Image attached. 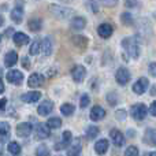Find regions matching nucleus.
I'll return each instance as SVG.
<instances>
[{
	"mask_svg": "<svg viewBox=\"0 0 156 156\" xmlns=\"http://www.w3.org/2000/svg\"><path fill=\"white\" fill-rule=\"evenodd\" d=\"M122 48H123L125 54L127 55V58L132 59H138L140 56V47L134 37H126L122 40Z\"/></svg>",
	"mask_w": 156,
	"mask_h": 156,
	"instance_id": "obj_1",
	"label": "nucleus"
},
{
	"mask_svg": "<svg viewBox=\"0 0 156 156\" xmlns=\"http://www.w3.org/2000/svg\"><path fill=\"white\" fill-rule=\"evenodd\" d=\"M49 11L58 16L59 19H67L74 15V11L71 8L66 7V5H58V4H51L49 5Z\"/></svg>",
	"mask_w": 156,
	"mask_h": 156,
	"instance_id": "obj_2",
	"label": "nucleus"
},
{
	"mask_svg": "<svg viewBox=\"0 0 156 156\" xmlns=\"http://www.w3.org/2000/svg\"><path fill=\"white\" fill-rule=\"evenodd\" d=\"M148 114V108L145 104L143 103H137V104H133L130 107V115L136 119V121H144Z\"/></svg>",
	"mask_w": 156,
	"mask_h": 156,
	"instance_id": "obj_3",
	"label": "nucleus"
},
{
	"mask_svg": "<svg viewBox=\"0 0 156 156\" xmlns=\"http://www.w3.org/2000/svg\"><path fill=\"white\" fill-rule=\"evenodd\" d=\"M130 78H132V74H130V71L127 70L126 67H119L118 70H116L115 80H116V82H118L121 86L127 85V82L130 81Z\"/></svg>",
	"mask_w": 156,
	"mask_h": 156,
	"instance_id": "obj_4",
	"label": "nucleus"
},
{
	"mask_svg": "<svg viewBox=\"0 0 156 156\" xmlns=\"http://www.w3.org/2000/svg\"><path fill=\"white\" fill-rule=\"evenodd\" d=\"M71 78L74 80V82L81 83L86 77V69L81 65H76L73 69H71Z\"/></svg>",
	"mask_w": 156,
	"mask_h": 156,
	"instance_id": "obj_5",
	"label": "nucleus"
},
{
	"mask_svg": "<svg viewBox=\"0 0 156 156\" xmlns=\"http://www.w3.org/2000/svg\"><path fill=\"white\" fill-rule=\"evenodd\" d=\"M148 86H149L148 78L141 77V78H138V80L134 82V85H133V92H134L136 94H143L147 92Z\"/></svg>",
	"mask_w": 156,
	"mask_h": 156,
	"instance_id": "obj_6",
	"label": "nucleus"
},
{
	"mask_svg": "<svg viewBox=\"0 0 156 156\" xmlns=\"http://www.w3.org/2000/svg\"><path fill=\"white\" fill-rule=\"evenodd\" d=\"M34 133H36V138L38 140H45L51 136V127L48 125H44V123H38L34 129Z\"/></svg>",
	"mask_w": 156,
	"mask_h": 156,
	"instance_id": "obj_7",
	"label": "nucleus"
},
{
	"mask_svg": "<svg viewBox=\"0 0 156 156\" xmlns=\"http://www.w3.org/2000/svg\"><path fill=\"white\" fill-rule=\"evenodd\" d=\"M71 141H73V134H71L70 130H66V132H63V134H62L60 143H58L56 145H55V149H56V151H62V149H65V148H67V147L71 145Z\"/></svg>",
	"mask_w": 156,
	"mask_h": 156,
	"instance_id": "obj_8",
	"label": "nucleus"
},
{
	"mask_svg": "<svg viewBox=\"0 0 156 156\" xmlns=\"http://www.w3.org/2000/svg\"><path fill=\"white\" fill-rule=\"evenodd\" d=\"M5 78L12 85H21L22 81H23V73L21 70H10L7 73V76H5Z\"/></svg>",
	"mask_w": 156,
	"mask_h": 156,
	"instance_id": "obj_9",
	"label": "nucleus"
},
{
	"mask_svg": "<svg viewBox=\"0 0 156 156\" xmlns=\"http://www.w3.org/2000/svg\"><path fill=\"white\" fill-rule=\"evenodd\" d=\"M114 33V27L110 23H100L97 26V34L101 38H110Z\"/></svg>",
	"mask_w": 156,
	"mask_h": 156,
	"instance_id": "obj_10",
	"label": "nucleus"
},
{
	"mask_svg": "<svg viewBox=\"0 0 156 156\" xmlns=\"http://www.w3.org/2000/svg\"><path fill=\"white\" fill-rule=\"evenodd\" d=\"M52 111H54V103H52L51 100H44V101L37 107V114L41 116L49 115Z\"/></svg>",
	"mask_w": 156,
	"mask_h": 156,
	"instance_id": "obj_11",
	"label": "nucleus"
},
{
	"mask_svg": "<svg viewBox=\"0 0 156 156\" xmlns=\"http://www.w3.org/2000/svg\"><path fill=\"white\" fill-rule=\"evenodd\" d=\"M32 130H33L32 123H29V122H22V123H19L18 126H16V136H18V137H27V136H30Z\"/></svg>",
	"mask_w": 156,
	"mask_h": 156,
	"instance_id": "obj_12",
	"label": "nucleus"
},
{
	"mask_svg": "<svg viewBox=\"0 0 156 156\" xmlns=\"http://www.w3.org/2000/svg\"><path fill=\"white\" fill-rule=\"evenodd\" d=\"M89 116H90V119L93 122H99V121H101V119L105 118V110L103 107H100V105H94V107L90 110Z\"/></svg>",
	"mask_w": 156,
	"mask_h": 156,
	"instance_id": "obj_13",
	"label": "nucleus"
},
{
	"mask_svg": "<svg viewBox=\"0 0 156 156\" xmlns=\"http://www.w3.org/2000/svg\"><path fill=\"white\" fill-rule=\"evenodd\" d=\"M44 76L40 73H33L32 76L29 77V80H27V85L30 86V88H40L41 85L44 83Z\"/></svg>",
	"mask_w": 156,
	"mask_h": 156,
	"instance_id": "obj_14",
	"label": "nucleus"
},
{
	"mask_svg": "<svg viewBox=\"0 0 156 156\" xmlns=\"http://www.w3.org/2000/svg\"><path fill=\"white\" fill-rule=\"evenodd\" d=\"M110 137L112 140L114 145L115 147H122L125 144V136L122 132H119L118 129H112L110 132Z\"/></svg>",
	"mask_w": 156,
	"mask_h": 156,
	"instance_id": "obj_15",
	"label": "nucleus"
},
{
	"mask_svg": "<svg viewBox=\"0 0 156 156\" xmlns=\"http://www.w3.org/2000/svg\"><path fill=\"white\" fill-rule=\"evenodd\" d=\"M41 99V93L37 90H33V92H27V93H23L21 96V100L23 103H27V104H32V103H36Z\"/></svg>",
	"mask_w": 156,
	"mask_h": 156,
	"instance_id": "obj_16",
	"label": "nucleus"
},
{
	"mask_svg": "<svg viewBox=\"0 0 156 156\" xmlns=\"http://www.w3.org/2000/svg\"><path fill=\"white\" fill-rule=\"evenodd\" d=\"M12 40H14V44H15V45H18V47H23V45H26V44L29 43L30 38H29V36L25 34V33H22V32H16V33H14Z\"/></svg>",
	"mask_w": 156,
	"mask_h": 156,
	"instance_id": "obj_17",
	"label": "nucleus"
},
{
	"mask_svg": "<svg viewBox=\"0 0 156 156\" xmlns=\"http://www.w3.org/2000/svg\"><path fill=\"white\" fill-rule=\"evenodd\" d=\"M52 49H54V43L49 37H45L41 40V52L45 56H49L52 54Z\"/></svg>",
	"mask_w": 156,
	"mask_h": 156,
	"instance_id": "obj_18",
	"label": "nucleus"
},
{
	"mask_svg": "<svg viewBox=\"0 0 156 156\" xmlns=\"http://www.w3.org/2000/svg\"><path fill=\"white\" fill-rule=\"evenodd\" d=\"M23 7L22 5H16V7H14L12 10H11V19H12L15 23H21L22 19H23Z\"/></svg>",
	"mask_w": 156,
	"mask_h": 156,
	"instance_id": "obj_19",
	"label": "nucleus"
},
{
	"mask_svg": "<svg viewBox=\"0 0 156 156\" xmlns=\"http://www.w3.org/2000/svg\"><path fill=\"white\" fill-rule=\"evenodd\" d=\"M16 63H18V54H16L15 51L7 52L4 56V65L7 66V67H12Z\"/></svg>",
	"mask_w": 156,
	"mask_h": 156,
	"instance_id": "obj_20",
	"label": "nucleus"
},
{
	"mask_svg": "<svg viewBox=\"0 0 156 156\" xmlns=\"http://www.w3.org/2000/svg\"><path fill=\"white\" fill-rule=\"evenodd\" d=\"M70 26L74 30H82L86 26V19L83 16H74L70 22Z\"/></svg>",
	"mask_w": 156,
	"mask_h": 156,
	"instance_id": "obj_21",
	"label": "nucleus"
},
{
	"mask_svg": "<svg viewBox=\"0 0 156 156\" xmlns=\"http://www.w3.org/2000/svg\"><path fill=\"white\" fill-rule=\"evenodd\" d=\"M94 151H96L97 155H104L108 151V140H105V138L99 140L94 144Z\"/></svg>",
	"mask_w": 156,
	"mask_h": 156,
	"instance_id": "obj_22",
	"label": "nucleus"
},
{
	"mask_svg": "<svg viewBox=\"0 0 156 156\" xmlns=\"http://www.w3.org/2000/svg\"><path fill=\"white\" fill-rule=\"evenodd\" d=\"M144 141L148 145L156 147V129H148L144 134Z\"/></svg>",
	"mask_w": 156,
	"mask_h": 156,
	"instance_id": "obj_23",
	"label": "nucleus"
},
{
	"mask_svg": "<svg viewBox=\"0 0 156 156\" xmlns=\"http://www.w3.org/2000/svg\"><path fill=\"white\" fill-rule=\"evenodd\" d=\"M10 134H11V127H10V125H8L7 122L3 121L2 123H0V137H2V144L4 143V141L7 140L8 137H10Z\"/></svg>",
	"mask_w": 156,
	"mask_h": 156,
	"instance_id": "obj_24",
	"label": "nucleus"
},
{
	"mask_svg": "<svg viewBox=\"0 0 156 156\" xmlns=\"http://www.w3.org/2000/svg\"><path fill=\"white\" fill-rule=\"evenodd\" d=\"M27 27H29V30L37 33V32H40V29L43 27V21H41L40 18H32L27 22Z\"/></svg>",
	"mask_w": 156,
	"mask_h": 156,
	"instance_id": "obj_25",
	"label": "nucleus"
},
{
	"mask_svg": "<svg viewBox=\"0 0 156 156\" xmlns=\"http://www.w3.org/2000/svg\"><path fill=\"white\" fill-rule=\"evenodd\" d=\"M81 148H82V145H81V140H80V138H77L76 143H73L70 145V148H69L67 156H80Z\"/></svg>",
	"mask_w": 156,
	"mask_h": 156,
	"instance_id": "obj_26",
	"label": "nucleus"
},
{
	"mask_svg": "<svg viewBox=\"0 0 156 156\" xmlns=\"http://www.w3.org/2000/svg\"><path fill=\"white\" fill-rule=\"evenodd\" d=\"M88 43H89L88 38L83 37V36H74L73 37V44L80 49L86 48V47H88Z\"/></svg>",
	"mask_w": 156,
	"mask_h": 156,
	"instance_id": "obj_27",
	"label": "nucleus"
},
{
	"mask_svg": "<svg viewBox=\"0 0 156 156\" xmlns=\"http://www.w3.org/2000/svg\"><path fill=\"white\" fill-rule=\"evenodd\" d=\"M99 133H100V129L97 126H93V125L88 126L85 130V134H86V137H88V140H94V138L99 136Z\"/></svg>",
	"mask_w": 156,
	"mask_h": 156,
	"instance_id": "obj_28",
	"label": "nucleus"
},
{
	"mask_svg": "<svg viewBox=\"0 0 156 156\" xmlns=\"http://www.w3.org/2000/svg\"><path fill=\"white\" fill-rule=\"evenodd\" d=\"M74 111H76V107H74L73 104H70V103H65V104L60 105V112H62V115H65V116L73 115Z\"/></svg>",
	"mask_w": 156,
	"mask_h": 156,
	"instance_id": "obj_29",
	"label": "nucleus"
},
{
	"mask_svg": "<svg viewBox=\"0 0 156 156\" xmlns=\"http://www.w3.org/2000/svg\"><path fill=\"white\" fill-rule=\"evenodd\" d=\"M7 151L10 152L11 155H14V156H16V155H19L21 154V145H19L16 141H11V143H8V147H7Z\"/></svg>",
	"mask_w": 156,
	"mask_h": 156,
	"instance_id": "obj_30",
	"label": "nucleus"
},
{
	"mask_svg": "<svg viewBox=\"0 0 156 156\" xmlns=\"http://www.w3.org/2000/svg\"><path fill=\"white\" fill-rule=\"evenodd\" d=\"M40 52H41V40H34L29 48V54L37 55V54H40Z\"/></svg>",
	"mask_w": 156,
	"mask_h": 156,
	"instance_id": "obj_31",
	"label": "nucleus"
},
{
	"mask_svg": "<svg viewBox=\"0 0 156 156\" xmlns=\"http://www.w3.org/2000/svg\"><path fill=\"white\" fill-rule=\"evenodd\" d=\"M47 125H48L51 129H59V127L62 126V119L58 118V116H52V118H49L48 121H47Z\"/></svg>",
	"mask_w": 156,
	"mask_h": 156,
	"instance_id": "obj_32",
	"label": "nucleus"
},
{
	"mask_svg": "<svg viewBox=\"0 0 156 156\" xmlns=\"http://www.w3.org/2000/svg\"><path fill=\"white\" fill-rule=\"evenodd\" d=\"M121 21L123 25H126V26H132L133 23H134V19H133V15L130 12H123L121 15Z\"/></svg>",
	"mask_w": 156,
	"mask_h": 156,
	"instance_id": "obj_33",
	"label": "nucleus"
},
{
	"mask_svg": "<svg viewBox=\"0 0 156 156\" xmlns=\"http://www.w3.org/2000/svg\"><path fill=\"white\" fill-rule=\"evenodd\" d=\"M36 156H49V149L45 144H41L36 149Z\"/></svg>",
	"mask_w": 156,
	"mask_h": 156,
	"instance_id": "obj_34",
	"label": "nucleus"
},
{
	"mask_svg": "<svg viewBox=\"0 0 156 156\" xmlns=\"http://www.w3.org/2000/svg\"><path fill=\"white\" fill-rule=\"evenodd\" d=\"M125 156H140V152H138V148L136 145H130L126 148L125 151Z\"/></svg>",
	"mask_w": 156,
	"mask_h": 156,
	"instance_id": "obj_35",
	"label": "nucleus"
},
{
	"mask_svg": "<svg viewBox=\"0 0 156 156\" xmlns=\"http://www.w3.org/2000/svg\"><path fill=\"white\" fill-rule=\"evenodd\" d=\"M90 104V97H89V94H82L81 96V100H80V107L81 108H86L88 105Z\"/></svg>",
	"mask_w": 156,
	"mask_h": 156,
	"instance_id": "obj_36",
	"label": "nucleus"
},
{
	"mask_svg": "<svg viewBox=\"0 0 156 156\" xmlns=\"http://www.w3.org/2000/svg\"><path fill=\"white\" fill-rule=\"evenodd\" d=\"M107 101L110 105H116V103H118V96H116L115 92H111V93L107 94Z\"/></svg>",
	"mask_w": 156,
	"mask_h": 156,
	"instance_id": "obj_37",
	"label": "nucleus"
},
{
	"mask_svg": "<svg viewBox=\"0 0 156 156\" xmlns=\"http://www.w3.org/2000/svg\"><path fill=\"white\" fill-rule=\"evenodd\" d=\"M126 116H127V112L125 110H118L115 112V118L118 119V121H125V119H126Z\"/></svg>",
	"mask_w": 156,
	"mask_h": 156,
	"instance_id": "obj_38",
	"label": "nucleus"
},
{
	"mask_svg": "<svg viewBox=\"0 0 156 156\" xmlns=\"http://www.w3.org/2000/svg\"><path fill=\"white\" fill-rule=\"evenodd\" d=\"M101 4H104L105 7H115L118 4V0H100Z\"/></svg>",
	"mask_w": 156,
	"mask_h": 156,
	"instance_id": "obj_39",
	"label": "nucleus"
},
{
	"mask_svg": "<svg viewBox=\"0 0 156 156\" xmlns=\"http://www.w3.org/2000/svg\"><path fill=\"white\" fill-rule=\"evenodd\" d=\"M148 71H149V74H151L152 77H156V62L149 63V66H148Z\"/></svg>",
	"mask_w": 156,
	"mask_h": 156,
	"instance_id": "obj_40",
	"label": "nucleus"
},
{
	"mask_svg": "<svg viewBox=\"0 0 156 156\" xmlns=\"http://www.w3.org/2000/svg\"><path fill=\"white\" fill-rule=\"evenodd\" d=\"M137 4H138V0H126V2H125V5H126L127 8H134Z\"/></svg>",
	"mask_w": 156,
	"mask_h": 156,
	"instance_id": "obj_41",
	"label": "nucleus"
},
{
	"mask_svg": "<svg viewBox=\"0 0 156 156\" xmlns=\"http://www.w3.org/2000/svg\"><path fill=\"white\" fill-rule=\"evenodd\" d=\"M149 112H151L152 116H156V100L155 101H152L151 107H149Z\"/></svg>",
	"mask_w": 156,
	"mask_h": 156,
	"instance_id": "obj_42",
	"label": "nucleus"
},
{
	"mask_svg": "<svg viewBox=\"0 0 156 156\" xmlns=\"http://www.w3.org/2000/svg\"><path fill=\"white\" fill-rule=\"evenodd\" d=\"M5 104H7V99L2 97V100H0V110H2V112L5 110Z\"/></svg>",
	"mask_w": 156,
	"mask_h": 156,
	"instance_id": "obj_43",
	"label": "nucleus"
},
{
	"mask_svg": "<svg viewBox=\"0 0 156 156\" xmlns=\"http://www.w3.org/2000/svg\"><path fill=\"white\" fill-rule=\"evenodd\" d=\"M14 33V29L12 27H8L7 30H5V33H3V37H5V36H10V34H12Z\"/></svg>",
	"mask_w": 156,
	"mask_h": 156,
	"instance_id": "obj_44",
	"label": "nucleus"
},
{
	"mask_svg": "<svg viewBox=\"0 0 156 156\" xmlns=\"http://www.w3.org/2000/svg\"><path fill=\"white\" fill-rule=\"evenodd\" d=\"M148 156H156V152H149Z\"/></svg>",
	"mask_w": 156,
	"mask_h": 156,
	"instance_id": "obj_45",
	"label": "nucleus"
},
{
	"mask_svg": "<svg viewBox=\"0 0 156 156\" xmlns=\"http://www.w3.org/2000/svg\"><path fill=\"white\" fill-rule=\"evenodd\" d=\"M60 2H63V3H70L71 0H60Z\"/></svg>",
	"mask_w": 156,
	"mask_h": 156,
	"instance_id": "obj_46",
	"label": "nucleus"
}]
</instances>
